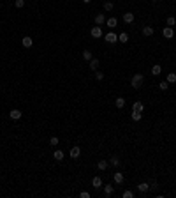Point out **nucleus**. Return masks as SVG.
<instances>
[{"label":"nucleus","mask_w":176,"mask_h":198,"mask_svg":"<svg viewBox=\"0 0 176 198\" xmlns=\"http://www.w3.org/2000/svg\"><path fill=\"white\" fill-rule=\"evenodd\" d=\"M143 83H144V76L141 75V72H137V75H134V76L130 78V85H132V89H141Z\"/></svg>","instance_id":"obj_1"},{"label":"nucleus","mask_w":176,"mask_h":198,"mask_svg":"<svg viewBox=\"0 0 176 198\" xmlns=\"http://www.w3.org/2000/svg\"><path fill=\"white\" fill-rule=\"evenodd\" d=\"M104 41H106V43H109V44L118 43V36H116L115 32H108V34L104 36Z\"/></svg>","instance_id":"obj_2"},{"label":"nucleus","mask_w":176,"mask_h":198,"mask_svg":"<svg viewBox=\"0 0 176 198\" xmlns=\"http://www.w3.org/2000/svg\"><path fill=\"white\" fill-rule=\"evenodd\" d=\"M90 36L92 37H95V39H99V37H102V27H99V25H95L94 28L90 30Z\"/></svg>","instance_id":"obj_3"},{"label":"nucleus","mask_w":176,"mask_h":198,"mask_svg":"<svg viewBox=\"0 0 176 198\" xmlns=\"http://www.w3.org/2000/svg\"><path fill=\"white\" fill-rule=\"evenodd\" d=\"M162 36H164L165 39H173V37H174V28H173V27H165V28L162 30Z\"/></svg>","instance_id":"obj_4"},{"label":"nucleus","mask_w":176,"mask_h":198,"mask_svg":"<svg viewBox=\"0 0 176 198\" xmlns=\"http://www.w3.org/2000/svg\"><path fill=\"white\" fill-rule=\"evenodd\" d=\"M69 156H70L72 159H78L79 156H81V149L78 147V145H76V147H72V149H70V152H69Z\"/></svg>","instance_id":"obj_5"},{"label":"nucleus","mask_w":176,"mask_h":198,"mask_svg":"<svg viewBox=\"0 0 176 198\" xmlns=\"http://www.w3.org/2000/svg\"><path fill=\"white\" fill-rule=\"evenodd\" d=\"M21 115H23V113L21 111H19V110H11V111H9V117H11L13 120H19V119H21Z\"/></svg>","instance_id":"obj_6"},{"label":"nucleus","mask_w":176,"mask_h":198,"mask_svg":"<svg viewBox=\"0 0 176 198\" xmlns=\"http://www.w3.org/2000/svg\"><path fill=\"white\" fill-rule=\"evenodd\" d=\"M132 111H139V113H143V111H144V105H143L141 101H136V103L132 105Z\"/></svg>","instance_id":"obj_7"},{"label":"nucleus","mask_w":176,"mask_h":198,"mask_svg":"<svg viewBox=\"0 0 176 198\" xmlns=\"http://www.w3.org/2000/svg\"><path fill=\"white\" fill-rule=\"evenodd\" d=\"M21 44H23V48H32V44H34V41H32V37H28V36H25V37L21 39Z\"/></svg>","instance_id":"obj_8"},{"label":"nucleus","mask_w":176,"mask_h":198,"mask_svg":"<svg viewBox=\"0 0 176 198\" xmlns=\"http://www.w3.org/2000/svg\"><path fill=\"white\" fill-rule=\"evenodd\" d=\"M137 191H141V193L150 191V182H141V184H137Z\"/></svg>","instance_id":"obj_9"},{"label":"nucleus","mask_w":176,"mask_h":198,"mask_svg":"<svg viewBox=\"0 0 176 198\" xmlns=\"http://www.w3.org/2000/svg\"><path fill=\"white\" fill-rule=\"evenodd\" d=\"M104 23H106V16H104V14H102V13H100V14H97V16H95V25H99V27H102V25H104Z\"/></svg>","instance_id":"obj_10"},{"label":"nucleus","mask_w":176,"mask_h":198,"mask_svg":"<svg viewBox=\"0 0 176 198\" xmlns=\"http://www.w3.org/2000/svg\"><path fill=\"white\" fill-rule=\"evenodd\" d=\"M113 181H115V184H122V182H123V173H122V172H115Z\"/></svg>","instance_id":"obj_11"},{"label":"nucleus","mask_w":176,"mask_h":198,"mask_svg":"<svg viewBox=\"0 0 176 198\" xmlns=\"http://www.w3.org/2000/svg\"><path fill=\"white\" fill-rule=\"evenodd\" d=\"M106 25H108L109 28H115V27L118 25V19H116L115 16H113V18H108V19H106Z\"/></svg>","instance_id":"obj_12"},{"label":"nucleus","mask_w":176,"mask_h":198,"mask_svg":"<svg viewBox=\"0 0 176 198\" xmlns=\"http://www.w3.org/2000/svg\"><path fill=\"white\" fill-rule=\"evenodd\" d=\"M141 32H143V36H144V37H151L155 30H153L151 27H143V30H141Z\"/></svg>","instance_id":"obj_13"},{"label":"nucleus","mask_w":176,"mask_h":198,"mask_svg":"<svg viewBox=\"0 0 176 198\" xmlns=\"http://www.w3.org/2000/svg\"><path fill=\"white\" fill-rule=\"evenodd\" d=\"M92 186H94L95 189L102 187V179H100V177H94V179H92Z\"/></svg>","instance_id":"obj_14"},{"label":"nucleus","mask_w":176,"mask_h":198,"mask_svg":"<svg viewBox=\"0 0 176 198\" xmlns=\"http://www.w3.org/2000/svg\"><path fill=\"white\" fill-rule=\"evenodd\" d=\"M113 191H115V186H113V184H106V186H104V195H106V196H111Z\"/></svg>","instance_id":"obj_15"},{"label":"nucleus","mask_w":176,"mask_h":198,"mask_svg":"<svg viewBox=\"0 0 176 198\" xmlns=\"http://www.w3.org/2000/svg\"><path fill=\"white\" fill-rule=\"evenodd\" d=\"M99 66H100V60H97V58H92V60H90V69H92V71H97Z\"/></svg>","instance_id":"obj_16"},{"label":"nucleus","mask_w":176,"mask_h":198,"mask_svg":"<svg viewBox=\"0 0 176 198\" xmlns=\"http://www.w3.org/2000/svg\"><path fill=\"white\" fill-rule=\"evenodd\" d=\"M134 18H136V16H134L132 13H125V14H123V21H125V23H132Z\"/></svg>","instance_id":"obj_17"},{"label":"nucleus","mask_w":176,"mask_h":198,"mask_svg":"<svg viewBox=\"0 0 176 198\" xmlns=\"http://www.w3.org/2000/svg\"><path fill=\"white\" fill-rule=\"evenodd\" d=\"M160 72H162V67H160L159 64H155V66L151 67V75H153V76H159Z\"/></svg>","instance_id":"obj_18"},{"label":"nucleus","mask_w":176,"mask_h":198,"mask_svg":"<svg viewBox=\"0 0 176 198\" xmlns=\"http://www.w3.org/2000/svg\"><path fill=\"white\" fill-rule=\"evenodd\" d=\"M108 164H109V163H108L106 159H100V161L97 163V168H99V170H106V168H108Z\"/></svg>","instance_id":"obj_19"},{"label":"nucleus","mask_w":176,"mask_h":198,"mask_svg":"<svg viewBox=\"0 0 176 198\" xmlns=\"http://www.w3.org/2000/svg\"><path fill=\"white\" fill-rule=\"evenodd\" d=\"M83 58H85L86 62H90L92 58H94V55H92V51H90V50H85V51H83Z\"/></svg>","instance_id":"obj_20"},{"label":"nucleus","mask_w":176,"mask_h":198,"mask_svg":"<svg viewBox=\"0 0 176 198\" xmlns=\"http://www.w3.org/2000/svg\"><path fill=\"white\" fill-rule=\"evenodd\" d=\"M53 158H55L56 161H62V159H64V158H65V154H64V152H62V150H55V154H53Z\"/></svg>","instance_id":"obj_21"},{"label":"nucleus","mask_w":176,"mask_h":198,"mask_svg":"<svg viewBox=\"0 0 176 198\" xmlns=\"http://www.w3.org/2000/svg\"><path fill=\"white\" fill-rule=\"evenodd\" d=\"M130 117H132V120H134V122H139V120H141V117H143V113H139V111H132V115H130Z\"/></svg>","instance_id":"obj_22"},{"label":"nucleus","mask_w":176,"mask_h":198,"mask_svg":"<svg viewBox=\"0 0 176 198\" xmlns=\"http://www.w3.org/2000/svg\"><path fill=\"white\" fill-rule=\"evenodd\" d=\"M123 106H125V99H123V97H116V108L122 110Z\"/></svg>","instance_id":"obj_23"},{"label":"nucleus","mask_w":176,"mask_h":198,"mask_svg":"<svg viewBox=\"0 0 176 198\" xmlns=\"http://www.w3.org/2000/svg\"><path fill=\"white\" fill-rule=\"evenodd\" d=\"M165 81H167L169 85H171V83H174V81H176V75H174V72H169L167 78H165Z\"/></svg>","instance_id":"obj_24"},{"label":"nucleus","mask_w":176,"mask_h":198,"mask_svg":"<svg viewBox=\"0 0 176 198\" xmlns=\"http://www.w3.org/2000/svg\"><path fill=\"white\" fill-rule=\"evenodd\" d=\"M129 41V36L125 34V32H122L120 36H118V43H127Z\"/></svg>","instance_id":"obj_25"},{"label":"nucleus","mask_w":176,"mask_h":198,"mask_svg":"<svg viewBox=\"0 0 176 198\" xmlns=\"http://www.w3.org/2000/svg\"><path fill=\"white\" fill-rule=\"evenodd\" d=\"M109 163H111L113 166H120V159H118V156H111V159H109Z\"/></svg>","instance_id":"obj_26"},{"label":"nucleus","mask_w":176,"mask_h":198,"mask_svg":"<svg viewBox=\"0 0 176 198\" xmlns=\"http://www.w3.org/2000/svg\"><path fill=\"white\" fill-rule=\"evenodd\" d=\"M60 143V140H58V136H51V140H49V145L51 147H56V145Z\"/></svg>","instance_id":"obj_27"},{"label":"nucleus","mask_w":176,"mask_h":198,"mask_svg":"<svg viewBox=\"0 0 176 198\" xmlns=\"http://www.w3.org/2000/svg\"><path fill=\"white\" fill-rule=\"evenodd\" d=\"M159 89H160V90H167V89H169V83H167V81H160V83H159Z\"/></svg>","instance_id":"obj_28"},{"label":"nucleus","mask_w":176,"mask_h":198,"mask_svg":"<svg viewBox=\"0 0 176 198\" xmlns=\"http://www.w3.org/2000/svg\"><path fill=\"white\" fill-rule=\"evenodd\" d=\"M176 25V18L174 16H169L167 18V27H174Z\"/></svg>","instance_id":"obj_29"},{"label":"nucleus","mask_w":176,"mask_h":198,"mask_svg":"<svg viewBox=\"0 0 176 198\" xmlns=\"http://www.w3.org/2000/svg\"><path fill=\"white\" fill-rule=\"evenodd\" d=\"M95 80L102 81V80H104V72H102V71H95Z\"/></svg>","instance_id":"obj_30"},{"label":"nucleus","mask_w":176,"mask_h":198,"mask_svg":"<svg viewBox=\"0 0 176 198\" xmlns=\"http://www.w3.org/2000/svg\"><path fill=\"white\" fill-rule=\"evenodd\" d=\"M14 5H16L18 9H21V7L25 5V0H14Z\"/></svg>","instance_id":"obj_31"},{"label":"nucleus","mask_w":176,"mask_h":198,"mask_svg":"<svg viewBox=\"0 0 176 198\" xmlns=\"http://www.w3.org/2000/svg\"><path fill=\"white\" fill-rule=\"evenodd\" d=\"M123 198H134V193H132L130 189H127V191H123Z\"/></svg>","instance_id":"obj_32"},{"label":"nucleus","mask_w":176,"mask_h":198,"mask_svg":"<svg viewBox=\"0 0 176 198\" xmlns=\"http://www.w3.org/2000/svg\"><path fill=\"white\" fill-rule=\"evenodd\" d=\"M104 11H113V2H106L104 4Z\"/></svg>","instance_id":"obj_33"},{"label":"nucleus","mask_w":176,"mask_h":198,"mask_svg":"<svg viewBox=\"0 0 176 198\" xmlns=\"http://www.w3.org/2000/svg\"><path fill=\"white\" fill-rule=\"evenodd\" d=\"M79 198H90V193H86V191H81V193H79Z\"/></svg>","instance_id":"obj_34"},{"label":"nucleus","mask_w":176,"mask_h":198,"mask_svg":"<svg viewBox=\"0 0 176 198\" xmlns=\"http://www.w3.org/2000/svg\"><path fill=\"white\" fill-rule=\"evenodd\" d=\"M83 2H85V4H90V2H92V0H83Z\"/></svg>","instance_id":"obj_35"},{"label":"nucleus","mask_w":176,"mask_h":198,"mask_svg":"<svg viewBox=\"0 0 176 198\" xmlns=\"http://www.w3.org/2000/svg\"><path fill=\"white\" fill-rule=\"evenodd\" d=\"M153 2H160V0H153Z\"/></svg>","instance_id":"obj_36"},{"label":"nucleus","mask_w":176,"mask_h":198,"mask_svg":"<svg viewBox=\"0 0 176 198\" xmlns=\"http://www.w3.org/2000/svg\"><path fill=\"white\" fill-rule=\"evenodd\" d=\"M174 142H176V138H174Z\"/></svg>","instance_id":"obj_37"},{"label":"nucleus","mask_w":176,"mask_h":198,"mask_svg":"<svg viewBox=\"0 0 176 198\" xmlns=\"http://www.w3.org/2000/svg\"><path fill=\"white\" fill-rule=\"evenodd\" d=\"M174 94H176V92H174Z\"/></svg>","instance_id":"obj_38"}]
</instances>
